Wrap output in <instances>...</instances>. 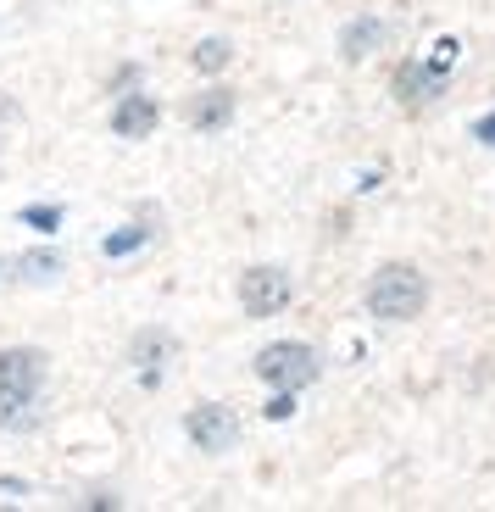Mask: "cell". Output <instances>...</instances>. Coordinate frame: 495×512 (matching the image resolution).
<instances>
[{
    "label": "cell",
    "instance_id": "cell-4",
    "mask_svg": "<svg viewBox=\"0 0 495 512\" xmlns=\"http://www.w3.org/2000/svg\"><path fill=\"white\" fill-rule=\"evenodd\" d=\"M184 435L217 457V451H229L234 440H240V418H234V407H223V401H201V407L184 418Z\"/></svg>",
    "mask_w": 495,
    "mask_h": 512
},
{
    "label": "cell",
    "instance_id": "cell-2",
    "mask_svg": "<svg viewBox=\"0 0 495 512\" xmlns=\"http://www.w3.org/2000/svg\"><path fill=\"white\" fill-rule=\"evenodd\" d=\"M256 379L273 384V390H306L318 379V351L306 340H273V346L256 351Z\"/></svg>",
    "mask_w": 495,
    "mask_h": 512
},
{
    "label": "cell",
    "instance_id": "cell-16",
    "mask_svg": "<svg viewBox=\"0 0 495 512\" xmlns=\"http://www.w3.org/2000/svg\"><path fill=\"white\" fill-rule=\"evenodd\" d=\"M290 412H295L290 390H279V396H273V407H267V418H290Z\"/></svg>",
    "mask_w": 495,
    "mask_h": 512
},
{
    "label": "cell",
    "instance_id": "cell-19",
    "mask_svg": "<svg viewBox=\"0 0 495 512\" xmlns=\"http://www.w3.org/2000/svg\"><path fill=\"white\" fill-rule=\"evenodd\" d=\"M0 117H17V106H12V101H0Z\"/></svg>",
    "mask_w": 495,
    "mask_h": 512
},
{
    "label": "cell",
    "instance_id": "cell-1",
    "mask_svg": "<svg viewBox=\"0 0 495 512\" xmlns=\"http://www.w3.org/2000/svg\"><path fill=\"white\" fill-rule=\"evenodd\" d=\"M429 307V279L412 262H384L368 279V312L379 323H412Z\"/></svg>",
    "mask_w": 495,
    "mask_h": 512
},
{
    "label": "cell",
    "instance_id": "cell-5",
    "mask_svg": "<svg viewBox=\"0 0 495 512\" xmlns=\"http://www.w3.org/2000/svg\"><path fill=\"white\" fill-rule=\"evenodd\" d=\"M45 351L39 346H6L0 351V390H12V396H39V384H45Z\"/></svg>",
    "mask_w": 495,
    "mask_h": 512
},
{
    "label": "cell",
    "instance_id": "cell-7",
    "mask_svg": "<svg viewBox=\"0 0 495 512\" xmlns=\"http://www.w3.org/2000/svg\"><path fill=\"white\" fill-rule=\"evenodd\" d=\"M384 45V23L379 17H351V23L340 28V56L345 62H362V56H373Z\"/></svg>",
    "mask_w": 495,
    "mask_h": 512
},
{
    "label": "cell",
    "instance_id": "cell-11",
    "mask_svg": "<svg viewBox=\"0 0 495 512\" xmlns=\"http://www.w3.org/2000/svg\"><path fill=\"white\" fill-rule=\"evenodd\" d=\"M229 56H234V45H229V39H201V45H195V56H190V62L195 67H201V73H223V67H229Z\"/></svg>",
    "mask_w": 495,
    "mask_h": 512
},
{
    "label": "cell",
    "instance_id": "cell-17",
    "mask_svg": "<svg viewBox=\"0 0 495 512\" xmlns=\"http://www.w3.org/2000/svg\"><path fill=\"white\" fill-rule=\"evenodd\" d=\"M434 51H440V56H434V67H445V62H457V39H440V45H434Z\"/></svg>",
    "mask_w": 495,
    "mask_h": 512
},
{
    "label": "cell",
    "instance_id": "cell-3",
    "mask_svg": "<svg viewBox=\"0 0 495 512\" xmlns=\"http://www.w3.org/2000/svg\"><path fill=\"white\" fill-rule=\"evenodd\" d=\"M240 307L251 318H279L290 307V273L284 268H245L240 273Z\"/></svg>",
    "mask_w": 495,
    "mask_h": 512
},
{
    "label": "cell",
    "instance_id": "cell-10",
    "mask_svg": "<svg viewBox=\"0 0 495 512\" xmlns=\"http://www.w3.org/2000/svg\"><path fill=\"white\" fill-rule=\"evenodd\" d=\"M167 357H173V334L167 329H145L140 340H134V362H140V368H162Z\"/></svg>",
    "mask_w": 495,
    "mask_h": 512
},
{
    "label": "cell",
    "instance_id": "cell-14",
    "mask_svg": "<svg viewBox=\"0 0 495 512\" xmlns=\"http://www.w3.org/2000/svg\"><path fill=\"white\" fill-rule=\"evenodd\" d=\"M134 245H145V229H123V234H112V240H106V251H112V256H128Z\"/></svg>",
    "mask_w": 495,
    "mask_h": 512
},
{
    "label": "cell",
    "instance_id": "cell-9",
    "mask_svg": "<svg viewBox=\"0 0 495 512\" xmlns=\"http://www.w3.org/2000/svg\"><path fill=\"white\" fill-rule=\"evenodd\" d=\"M440 84H445L440 67H423V62H407L401 73H395V95H401V101H434Z\"/></svg>",
    "mask_w": 495,
    "mask_h": 512
},
{
    "label": "cell",
    "instance_id": "cell-13",
    "mask_svg": "<svg viewBox=\"0 0 495 512\" xmlns=\"http://www.w3.org/2000/svg\"><path fill=\"white\" fill-rule=\"evenodd\" d=\"M28 401L34 396H12V390H0V423H28Z\"/></svg>",
    "mask_w": 495,
    "mask_h": 512
},
{
    "label": "cell",
    "instance_id": "cell-8",
    "mask_svg": "<svg viewBox=\"0 0 495 512\" xmlns=\"http://www.w3.org/2000/svg\"><path fill=\"white\" fill-rule=\"evenodd\" d=\"M234 117V95L229 90H201L190 106H184V123L190 128H223Z\"/></svg>",
    "mask_w": 495,
    "mask_h": 512
},
{
    "label": "cell",
    "instance_id": "cell-15",
    "mask_svg": "<svg viewBox=\"0 0 495 512\" xmlns=\"http://www.w3.org/2000/svg\"><path fill=\"white\" fill-rule=\"evenodd\" d=\"M23 223H34V229H56V223H62V212H56V206H28Z\"/></svg>",
    "mask_w": 495,
    "mask_h": 512
},
{
    "label": "cell",
    "instance_id": "cell-6",
    "mask_svg": "<svg viewBox=\"0 0 495 512\" xmlns=\"http://www.w3.org/2000/svg\"><path fill=\"white\" fill-rule=\"evenodd\" d=\"M156 123H162V112H156L151 95H123L117 112H112V134H117V140H151Z\"/></svg>",
    "mask_w": 495,
    "mask_h": 512
},
{
    "label": "cell",
    "instance_id": "cell-18",
    "mask_svg": "<svg viewBox=\"0 0 495 512\" xmlns=\"http://www.w3.org/2000/svg\"><path fill=\"white\" fill-rule=\"evenodd\" d=\"M479 140H484V145H495V112H490V117H484V123H479Z\"/></svg>",
    "mask_w": 495,
    "mask_h": 512
},
{
    "label": "cell",
    "instance_id": "cell-12",
    "mask_svg": "<svg viewBox=\"0 0 495 512\" xmlns=\"http://www.w3.org/2000/svg\"><path fill=\"white\" fill-rule=\"evenodd\" d=\"M17 273H23L28 284H45V279L62 273V256H56V251H28L23 262H17Z\"/></svg>",
    "mask_w": 495,
    "mask_h": 512
}]
</instances>
